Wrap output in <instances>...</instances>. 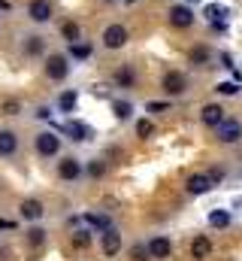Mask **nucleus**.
Instances as JSON below:
<instances>
[{"label":"nucleus","mask_w":242,"mask_h":261,"mask_svg":"<svg viewBox=\"0 0 242 261\" xmlns=\"http://www.w3.org/2000/svg\"><path fill=\"white\" fill-rule=\"evenodd\" d=\"M37 119H52V110H49V107H40V110H37Z\"/></svg>","instance_id":"37"},{"label":"nucleus","mask_w":242,"mask_h":261,"mask_svg":"<svg viewBox=\"0 0 242 261\" xmlns=\"http://www.w3.org/2000/svg\"><path fill=\"white\" fill-rule=\"evenodd\" d=\"M27 15L34 18V21H49L52 18V3L49 0H31V6H27Z\"/></svg>","instance_id":"8"},{"label":"nucleus","mask_w":242,"mask_h":261,"mask_svg":"<svg viewBox=\"0 0 242 261\" xmlns=\"http://www.w3.org/2000/svg\"><path fill=\"white\" fill-rule=\"evenodd\" d=\"M221 119H224V110H221L218 103H209V107H203V113H200V122L209 125V128H215Z\"/></svg>","instance_id":"13"},{"label":"nucleus","mask_w":242,"mask_h":261,"mask_svg":"<svg viewBox=\"0 0 242 261\" xmlns=\"http://www.w3.org/2000/svg\"><path fill=\"white\" fill-rule=\"evenodd\" d=\"M67 73H70V64H67L64 55H49V58H46V76H49V79L60 82V79H67Z\"/></svg>","instance_id":"3"},{"label":"nucleus","mask_w":242,"mask_h":261,"mask_svg":"<svg viewBox=\"0 0 242 261\" xmlns=\"http://www.w3.org/2000/svg\"><path fill=\"white\" fill-rule=\"evenodd\" d=\"M43 203L37 200V197H27L24 203H21V219H27V222H37V219H43Z\"/></svg>","instance_id":"12"},{"label":"nucleus","mask_w":242,"mask_h":261,"mask_svg":"<svg viewBox=\"0 0 242 261\" xmlns=\"http://www.w3.org/2000/svg\"><path fill=\"white\" fill-rule=\"evenodd\" d=\"M185 88H188L185 73H179V70H170V73L164 76V91H167L170 97H179V94H185Z\"/></svg>","instance_id":"4"},{"label":"nucleus","mask_w":242,"mask_h":261,"mask_svg":"<svg viewBox=\"0 0 242 261\" xmlns=\"http://www.w3.org/2000/svg\"><path fill=\"white\" fill-rule=\"evenodd\" d=\"M170 110V103H164V100H152L148 103V113H167Z\"/></svg>","instance_id":"34"},{"label":"nucleus","mask_w":242,"mask_h":261,"mask_svg":"<svg viewBox=\"0 0 242 261\" xmlns=\"http://www.w3.org/2000/svg\"><path fill=\"white\" fill-rule=\"evenodd\" d=\"M130 258H133V261H148V246H142V243H136V246L130 249Z\"/></svg>","instance_id":"30"},{"label":"nucleus","mask_w":242,"mask_h":261,"mask_svg":"<svg viewBox=\"0 0 242 261\" xmlns=\"http://www.w3.org/2000/svg\"><path fill=\"white\" fill-rule=\"evenodd\" d=\"M3 116H18V110H21V103L18 100H3Z\"/></svg>","instance_id":"31"},{"label":"nucleus","mask_w":242,"mask_h":261,"mask_svg":"<svg viewBox=\"0 0 242 261\" xmlns=\"http://www.w3.org/2000/svg\"><path fill=\"white\" fill-rule=\"evenodd\" d=\"M106 173V164L103 161H91L88 164V176H103Z\"/></svg>","instance_id":"32"},{"label":"nucleus","mask_w":242,"mask_h":261,"mask_svg":"<svg viewBox=\"0 0 242 261\" xmlns=\"http://www.w3.org/2000/svg\"><path fill=\"white\" fill-rule=\"evenodd\" d=\"M209 225H215V228H227V225H230V213H224V210H212V213H209Z\"/></svg>","instance_id":"20"},{"label":"nucleus","mask_w":242,"mask_h":261,"mask_svg":"<svg viewBox=\"0 0 242 261\" xmlns=\"http://www.w3.org/2000/svg\"><path fill=\"white\" fill-rule=\"evenodd\" d=\"M27 243H31V246H43V243H46V231H43V228H31V231H27Z\"/></svg>","instance_id":"27"},{"label":"nucleus","mask_w":242,"mask_h":261,"mask_svg":"<svg viewBox=\"0 0 242 261\" xmlns=\"http://www.w3.org/2000/svg\"><path fill=\"white\" fill-rule=\"evenodd\" d=\"M221 67H227V70H233V58H230V55H227V52H224V55H221Z\"/></svg>","instance_id":"36"},{"label":"nucleus","mask_w":242,"mask_h":261,"mask_svg":"<svg viewBox=\"0 0 242 261\" xmlns=\"http://www.w3.org/2000/svg\"><path fill=\"white\" fill-rule=\"evenodd\" d=\"M206 61H209V49H206V46L191 49V64H194V67H203Z\"/></svg>","instance_id":"24"},{"label":"nucleus","mask_w":242,"mask_h":261,"mask_svg":"<svg viewBox=\"0 0 242 261\" xmlns=\"http://www.w3.org/2000/svg\"><path fill=\"white\" fill-rule=\"evenodd\" d=\"M100 246H103V252H106V255H118V252H121V234L115 231V228H106V231H103Z\"/></svg>","instance_id":"9"},{"label":"nucleus","mask_w":242,"mask_h":261,"mask_svg":"<svg viewBox=\"0 0 242 261\" xmlns=\"http://www.w3.org/2000/svg\"><path fill=\"white\" fill-rule=\"evenodd\" d=\"M124 43H127V28L109 24V28L103 31V46H106V49H121Z\"/></svg>","instance_id":"5"},{"label":"nucleus","mask_w":242,"mask_h":261,"mask_svg":"<svg viewBox=\"0 0 242 261\" xmlns=\"http://www.w3.org/2000/svg\"><path fill=\"white\" fill-rule=\"evenodd\" d=\"M173 252V243L167 237H152L148 240V258H170Z\"/></svg>","instance_id":"7"},{"label":"nucleus","mask_w":242,"mask_h":261,"mask_svg":"<svg viewBox=\"0 0 242 261\" xmlns=\"http://www.w3.org/2000/svg\"><path fill=\"white\" fill-rule=\"evenodd\" d=\"M18 149V137L12 130H0V155H12Z\"/></svg>","instance_id":"16"},{"label":"nucleus","mask_w":242,"mask_h":261,"mask_svg":"<svg viewBox=\"0 0 242 261\" xmlns=\"http://www.w3.org/2000/svg\"><path fill=\"white\" fill-rule=\"evenodd\" d=\"M215 137H218V143H227V146H230V143H236V140L242 137V122L224 116V119L215 125Z\"/></svg>","instance_id":"1"},{"label":"nucleus","mask_w":242,"mask_h":261,"mask_svg":"<svg viewBox=\"0 0 242 261\" xmlns=\"http://www.w3.org/2000/svg\"><path fill=\"white\" fill-rule=\"evenodd\" d=\"M206 15H209L212 21H224L227 9H224V6H215V3H209V6H206Z\"/></svg>","instance_id":"28"},{"label":"nucleus","mask_w":242,"mask_h":261,"mask_svg":"<svg viewBox=\"0 0 242 261\" xmlns=\"http://www.w3.org/2000/svg\"><path fill=\"white\" fill-rule=\"evenodd\" d=\"M215 91H218V94H236V85H233V82H218Z\"/></svg>","instance_id":"33"},{"label":"nucleus","mask_w":242,"mask_h":261,"mask_svg":"<svg viewBox=\"0 0 242 261\" xmlns=\"http://www.w3.org/2000/svg\"><path fill=\"white\" fill-rule=\"evenodd\" d=\"M43 49H46L43 37H27V43H24V52L27 55H43Z\"/></svg>","instance_id":"22"},{"label":"nucleus","mask_w":242,"mask_h":261,"mask_svg":"<svg viewBox=\"0 0 242 261\" xmlns=\"http://www.w3.org/2000/svg\"><path fill=\"white\" fill-rule=\"evenodd\" d=\"M170 24H173V28H191V24H194V12H191L185 3L173 6V9H170Z\"/></svg>","instance_id":"6"},{"label":"nucleus","mask_w":242,"mask_h":261,"mask_svg":"<svg viewBox=\"0 0 242 261\" xmlns=\"http://www.w3.org/2000/svg\"><path fill=\"white\" fill-rule=\"evenodd\" d=\"M64 134H70V140H76V143L91 140V128L82 125V122H67V125H64Z\"/></svg>","instance_id":"14"},{"label":"nucleus","mask_w":242,"mask_h":261,"mask_svg":"<svg viewBox=\"0 0 242 261\" xmlns=\"http://www.w3.org/2000/svg\"><path fill=\"white\" fill-rule=\"evenodd\" d=\"M209 252H212V240H209V237L200 234V237L191 240V255H194V258H209Z\"/></svg>","instance_id":"15"},{"label":"nucleus","mask_w":242,"mask_h":261,"mask_svg":"<svg viewBox=\"0 0 242 261\" xmlns=\"http://www.w3.org/2000/svg\"><path fill=\"white\" fill-rule=\"evenodd\" d=\"M73 246L76 249H88L91 246V231H73Z\"/></svg>","instance_id":"26"},{"label":"nucleus","mask_w":242,"mask_h":261,"mask_svg":"<svg viewBox=\"0 0 242 261\" xmlns=\"http://www.w3.org/2000/svg\"><path fill=\"white\" fill-rule=\"evenodd\" d=\"M112 113H115V119L124 122V119H130V116H133V107H130L127 100H115V103H112Z\"/></svg>","instance_id":"23"},{"label":"nucleus","mask_w":242,"mask_h":261,"mask_svg":"<svg viewBox=\"0 0 242 261\" xmlns=\"http://www.w3.org/2000/svg\"><path fill=\"white\" fill-rule=\"evenodd\" d=\"M34 146H37V152L40 155H58L60 149V137L58 134H52V130H43V134H37V140H34Z\"/></svg>","instance_id":"2"},{"label":"nucleus","mask_w":242,"mask_h":261,"mask_svg":"<svg viewBox=\"0 0 242 261\" xmlns=\"http://www.w3.org/2000/svg\"><path fill=\"white\" fill-rule=\"evenodd\" d=\"M188 3H197V0H188Z\"/></svg>","instance_id":"39"},{"label":"nucleus","mask_w":242,"mask_h":261,"mask_svg":"<svg viewBox=\"0 0 242 261\" xmlns=\"http://www.w3.org/2000/svg\"><path fill=\"white\" fill-rule=\"evenodd\" d=\"M70 55L76 61H85V58H91V46L88 43H70Z\"/></svg>","instance_id":"19"},{"label":"nucleus","mask_w":242,"mask_h":261,"mask_svg":"<svg viewBox=\"0 0 242 261\" xmlns=\"http://www.w3.org/2000/svg\"><path fill=\"white\" fill-rule=\"evenodd\" d=\"M115 82H118L121 88H130V85H133V70H130V67L115 70Z\"/></svg>","instance_id":"25"},{"label":"nucleus","mask_w":242,"mask_h":261,"mask_svg":"<svg viewBox=\"0 0 242 261\" xmlns=\"http://www.w3.org/2000/svg\"><path fill=\"white\" fill-rule=\"evenodd\" d=\"M185 189H188L191 195H206V192H212V182H209V176H203V173H194V176H188Z\"/></svg>","instance_id":"10"},{"label":"nucleus","mask_w":242,"mask_h":261,"mask_svg":"<svg viewBox=\"0 0 242 261\" xmlns=\"http://www.w3.org/2000/svg\"><path fill=\"white\" fill-rule=\"evenodd\" d=\"M85 222H88L91 228H97V231H106V228H112V222H109L106 216H100V213H88V216H85Z\"/></svg>","instance_id":"18"},{"label":"nucleus","mask_w":242,"mask_h":261,"mask_svg":"<svg viewBox=\"0 0 242 261\" xmlns=\"http://www.w3.org/2000/svg\"><path fill=\"white\" fill-rule=\"evenodd\" d=\"M76 100H79L76 91H64V94L58 97V107L64 110V113H73V110H76Z\"/></svg>","instance_id":"21"},{"label":"nucleus","mask_w":242,"mask_h":261,"mask_svg":"<svg viewBox=\"0 0 242 261\" xmlns=\"http://www.w3.org/2000/svg\"><path fill=\"white\" fill-rule=\"evenodd\" d=\"M136 134L145 140V137H152V134H155V125H152L148 119H139V122H136Z\"/></svg>","instance_id":"29"},{"label":"nucleus","mask_w":242,"mask_h":261,"mask_svg":"<svg viewBox=\"0 0 242 261\" xmlns=\"http://www.w3.org/2000/svg\"><path fill=\"white\" fill-rule=\"evenodd\" d=\"M0 228H15L12 222H6V219H0Z\"/></svg>","instance_id":"38"},{"label":"nucleus","mask_w":242,"mask_h":261,"mask_svg":"<svg viewBox=\"0 0 242 261\" xmlns=\"http://www.w3.org/2000/svg\"><path fill=\"white\" fill-rule=\"evenodd\" d=\"M224 179V170H209V182L215 186V182H221Z\"/></svg>","instance_id":"35"},{"label":"nucleus","mask_w":242,"mask_h":261,"mask_svg":"<svg viewBox=\"0 0 242 261\" xmlns=\"http://www.w3.org/2000/svg\"><path fill=\"white\" fill-rule=\"evenodd\" d=\"M58 176L60 179H79V176H82V164H79L76 158H64L58 164Z\"/></svg>","instance_id":"11"},{"label":"nucleus","mask_w":242,"mask_h":261,"mask_svg":"<svg viewBox=\"0 0 242 261\" xmlns=\"http://www.w3.org/2000/svg\"><path fill=\"white\" fill-rule=\"evenodd\" d=\"M60 37H64L67 43H79V24H76V21H64V24H60Z\"/></svg>","instance_id":"17"}]
</instances>
